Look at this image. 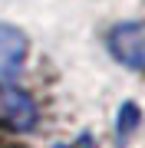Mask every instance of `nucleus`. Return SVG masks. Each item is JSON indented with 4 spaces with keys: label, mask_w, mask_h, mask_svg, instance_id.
Returning a JSON list of instances; mask_svg holds the SVG:
<instances>
[{
    "label": "nucleus",
    "mask_w": 145,
    "mask_h": 148,
    "mask_svg": "<svg viewBox=\"0 0 145 148\" xmlns=\"http://www.w3.org/2000/svg\"><path fill=\"white\" fill-rule=\"evenodd\" d=\"M106 46H109L115 63H122L129 69H145V23L132 20V23L112 27Z\"/></svg>",
    "instance_id": "nucleus-1"
},
{
    "label": "nucleus",
    "mask_w": 145,
    "mask_h": 148,
    "mask_svg": "<svg viewBox=\"0 0 145 148\" xmlns=\"http://www.w3.org/2000/svg\"><path fill=\"white\" fill-rule=\"evenodd\" d=\"M27 59V36L16 27L0 23V76H13Z\"/></svg>",
    "instance_id": "nucleus-3"
},
{
    "label": "nucleus",
    "mask_w": 145,
    "mask_h": 148,
    "mask_svg": "<svg viewBox=\"0 0 145 148\" xmlns=\"http://www.w3.org/2000/svg\"><path fill=\"white\" fill-rule=\"evenodd\" d=\"M139 119H142V112L135 102H125L122 109H119V119H115V135H119V142H129V135L139 128Z\"/></svg>",
    "instance_id": "nucleus-4"
},
{
    "label": "nucleus",
    "mask_w": 145,
    "mask_h": 148,
    "mask_svg": "<svg viewBox=\"0 0 145 148\" xmlns=\"http://www.w3.org/2000/svg\"><path fill=\"white\" fill-rule=\"evenodd\" d=\"M0 125L10 132H30L36 125V102L20 86L0 82Z\"/></svg>",
    "instance_id": "nucleus-2"
},
{
    "label": "nucleus",
    "mask_w": 145,
    "mask_h": 148,
    "mask_svg": "<svg viewBox=\"0 0 145 148\" xmlns=\"http://www.w3.org/2000/svg\"><path fill=\"white\" fill-rule=\"evenodd\" d=\"M59 148H96V142H92V135H89V132H82L73 145H59Z\"/></svg>",
    "instance_id": "nucleus-5"
}]
</instances>
